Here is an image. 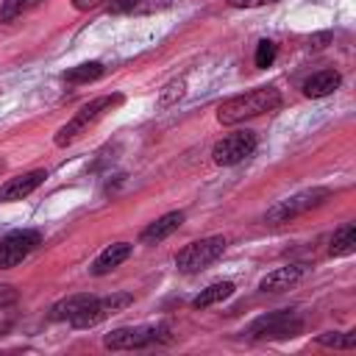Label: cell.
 I'll use <instances>...</instances> for the list:
<instances>
[{
  "label": "cell",
  "instance_id": "2",
  "mask_svg": "<svg viewBox=\"0 0 356 356\" xmlns=\"http://www.w3.org/2000/svg\"><path fill=\"white\" fill-rule=\"evenodd\" d=\"M278 106H281V92L275 86H256L250 92H242V95H234V97L222 100L217 106V120L222 125H236V122L270 114Z\"/></svg>",
  "mask_w": 356,
  "mask_h": 356
},
{
  "label": "cell",
  "instance_id": "15",
  "mask_svg": "<svg viewBox=\"0 0 356 356\" xmlns=\"http://www.w3.org/2000/svg\"><path fill=\"white\" fill-rule=\"evenodd\" d=\"M172 0H111V14H153L170 8Z\"/></svg>",
  "mask_w": 356,
  "mask_h": 356
},
{
  "label": "cell",
  "instance_id": "1",
  "mask_svg": "<svg viewBox=\"0 0 356 356\" xmlns=\"http://www.w3.org/2000/svg\"><path fill=\"white\" fill-rule=\"evenodd\" d=\"M131 303H134V295H128V292H114L106 298L72 295V298L61 300L58 306H53V320H67L72 328H92Z\"/></svg>",
  "mask_w": 356,
  "mask_h": 356
},
{
  "label": "cell",
  "instance_id": "20",
  "mask_svg": "<svg viewBox=\"0 0 356 356\" xmlns=\"http://www.w3.org/2000/svg\"><path fill=\"white\" fill-rule=\"evenodd\" d=\"M317 342H320V345H328V348H356V334L328 331V334H320Z\"/></svg>",
  "mask_w": 356,
  "mask_h": 356
},
{
  "label": "cell",
  "instance_id": "18",
  "mask_svg": "<svg viewBox=\"0 0 356 356\" xmlns=\"http://www.w3.org/2000/svg\"><path fill=\"white\" fill-rule=\"evenodd\" d=\"M103 72H106V67H103L100 61H86V64H78V67L67 70L61 78H64L67 83H92V81L103 78Z\"/></svg>",
  "mask_w": 356,
  "mask_h": 356
},
{
  "label": "cell",
  "instance_id": "9",
  "mask_svg": "<svg viewBox=\"0 0 356 356\" xmlns=\"http://www.w3.org/2000/svg\"><path fill=\"white\" fill-rule=\"evenodd\" d=\"M39 242H42V236L33 228H19V231L6 234L0 239V270L17 267L28 253H33L39 248Z\"/></svg>",
  "mask_w": 356,
  "mask_h": 356
},
{
  "label": "cell",
  "instance_id": "8",
  "mask_svg": "<svg viewBox=\"0 0 356 356\" xmlns=\"http://www.w3.org/2000/svg\"><path fill=\"white\" fill-rule=\"evenodd\" d=\"M253 150H256V134L248 131V128H239V131L225 134L222 139L214 142L211 159H214V164H220V167H234V164L245 161Z\"/></svg>",
  "mask_w": 356,
  "mask_h": 356
},
{
  "label": "cell",
  "instance_id": "17",
  "mask_svg": "<svg viewBox=\"0 0 356 356\" xmlns=\"http://www.w3.org/2000/svg\"><path fill=\"white\" fill-rule=\"evenodd\" d=\"M353 250H356V225H353V222H345V225L331 236L328 253H331V256H350Z\"/></svg>",
  "mask_w": 356,
  "mask_h": 356
},
{
  "label": "cell",
  "instance_id": "22",
  "mask_svg": "<svg viewBox=\"0 0 356 356\" xmlns=\"http://www.w3.org/2000/svg\"><path fill=\"white\" fill-rule=\"evenodd\" d=\"M275 53H278V47H275V42H270V39H261L259 42V47H256V67H270L273 61H275Z\"/></svg>",
  "mask_w": 356,
  "mask_h": 356
},
{
  "label": "cell",
  "instance_id": "19",
  "mask_svg": "<svg viewBox=\"0 0 356 356\" xmlns=\"http://www.w3.org/2000/svg\"><path fill=\"white\" fill-rule=\"evenodd\" d=\"M39 3L42 0H3V6H0V22H11V19L22 17V14L33 11Z\"/></svg>",
  "mask_w": 356,
  "mask_h": 356
},
{
  "label": "cell",
  "instance_id": "21",
  "mask_svg": "<svg viewBox=\"0 0 356 356\" xmlns=\"http://www.w3.org/2000/svg\"><path fill=\"white\" fill-rule=\"evenodd\" d=\"M184 92H186V81H184V78H181V81L167 83V86H164V92L159 95V106H161V108H167V106L178 103V100L184 97Z\"/></svg>",
  "mask_w": 356,
  "mask_h": 356
},
{
  "label": "cell",
  "instance_id": "10",
  "mask_svg": "<svg viewBox=\"0 0 356 356\" xmlns=\"http://www.w3.org/2000/svg\"><path fill=\"white\" fill-rule=\"evenodd\" d=\"M44 178H47V172L44 170H31V172H22V175H17V178H8L3 186H0V200H22V197H28L33 189H39L42 184H44Z\"/></svg>",
  "mask_w": 356,
  "mask_h": 356
},
{
  "label": "cell",
  "instance_id": "5",
  "mask_svg": "<svg viewBox=\"0 0 356 356\" xmlns=\"http://www.w3.org/2000/svg\"><path fill=\"white\" fill-rule=\"evenodd\" d=\"M225 236H206V239H197L192 245H186L184 250H178L175 256V267L181 273H200L206 270L209 264H214L222 253H225Z\"/></svg>",
  "mask_w": 356,
  "mask_h": 356
},
{
  "label": "cell",
  "instance_id": "26",
  "mask_svg": "<svg viewBox=\"0 0 356 356\" xmlns=\"http://www.w3.org/2000/svg\"><path fill=\"white\" fill-rule=\"evenodd\" d=\"M328 39H331V33H320V36L312 39V44H314V47H323V42H328Z\"/></svg>",
  "mask_w": 356,
  "mask_h": 356
},
{
  "label": "cell",
  "instance_id": "23",
  "mask_svg": "<svg viewBox=\"0 0 356 356\" xmlns=\"http://www.w3.org/2000/svg\"><path fill=\"white\" fill-rule=\"evenodd\" d=\"M17 303V289L11 284H0V309Z\"/></svg>",
  "mask_w": 356,
  "mask_h": 356
},
{
  "label": "cell",
  "instance_id": "16",
  "mask_svg": "<svg viewBox=\"0 0 356 356\" xmlns=\"http://www.w3.org/2000/svg\"><path fill=\"white\" fill-rule=\"evenodd\" d=\"M231 295H234V284L231 281H214L206 289H200V295L192 300V306L195 309H209V306H214V303H220V300H225Z\"/></svg>",
  "mask_w": 356,
  "mask_h": 356
},
{
  "label": "cell",
  "instance_id": "25",
  "mask_svg": "<svg viewBox=\"0 0 356 356\" xmlns=\"http://www.w3.org/2000/svg\"><path fill=\"white\" fill-rule=\"evenodd\" d=\"M106 0H72V8H78V11H89V8H97V6H103Z\"/></svg>",
  "mask_w": 356,
  "mask_h": 356
},
{
  "label": "cell",
  "instance_id": "14",
  "mask_svg": "<svg viewBox=\"0 0 356 356\" xmlns=\"http://www.w3.org/2000/svg\"><path fill=\"white\" fill-rule=\"evenodd\" d=\"M128 256H131V245H128V242H114V245H108V248L95 259L92 275H106V273H111V270L120 267Z\"/></svg>",
  "mask_w": 356,
  "mask_h": 356
},
{
  "label": "cell",
  "instance_id": "3",
  "mask_svg": "<svg viewBox=\"0 0 356 356\" xmlns=\"http://www.w3.org/2000/svg\"><path fill=\"white\" fill-rule=\"evenodd\" d=\"M120 103H122V95H100V97L83 103V106L75 111V117H72L64 128H58V134H56V145H58V147L72 145L86 128H92L97 120H103V117H106L114 106H120Z\"/></svg>",
  "mask_w": 356,
  "mask_h": 356
},
{
  "label": "cell",
  "instance_id": "11",
  "mask_svg": "<svg viewBox=\"0 0 356 356\" xmlns=\"http://www.w3.org/2000/svg\"><path fill=\"white\" fill-rule=\"evenodd\" d=\"M303 275H306V267H303V264H284V267L267 273V275L261 278L259 289H261V292H284V289H292Z\"/></svg>",
  "mask_w": 356,
  "mask_h": 356
},
{
  "label": "cell",
  "instance_id": "6",
  "mask_svg": "<svg viewBox=\"0 0 356 356\" xmlns=\"http://www.w3.org/2000/svg\"><path fill=\"white\" fill-rule=\"evenodd\" d=\"M328 195H331V192H328L325 186L303 189V192H298V195L281 200L278 206H273V209L267 211L264 222H273V225H278V222H289V220H295V217H300V214H306V211L323 206V203L328 200Z\"/></svg>",
  "mask_w": 356,
  "mask_h": 356
},
{
  "label": "cell",
  "instance_id": "4",
  "mask_svg": "<svg viewBox=\"0 0 356 356\" xmlns=\"http://www.w3.org/2000/svg\"><path fill=\"white\" fill-rule=\"evenodd\" d=\"M300 331H303V317L292 309L261 314L248 325V337L253 339H289L298 337Z\"/></svg>",
  "mask_w": 356,
  "mask_h": 356
},
{
  "label": "cell",
  "instance_id": "24",
  "mask_svg": "<svg viewBox=\"0 0 356 356\" xmlns=\"http://www.w3.org/2000/svg\"><path fill=\"white\" fill-rule=\"evenodd\" d=\"M278 0H228L231 8H259V6H273Z\"/></svg>",
  "mask_w": 356,
  "mask_h": 356
},
{
  "label": "cell",
  "instance_id": "12",
  "mask_svg": "<svg viewBox=\"0 0 356 356\" xmlns=\"http://www.w3.org/2000/svg\"><path fill=\"white\" fill-rule=\"evenodd\" d=\"M181 222H184V211H167V214H161L156 222H150V225L139 234V242H142V245H156V242L167 239L172 231H178Z\"/></svg>",
  "mask_w": 356,
  "mask_h": 356
},
{
  "label": "cell",
  "instance_id": "7",
  "mask_svg": "<svg viewBox=\"0 0 356 356\" xmlns=\"http://www.w3.org/2000/svg\"><path fill=\"white\" fill-rule=\"evenodd\" d=\"M170 328L167 325H125V328H114L111 334L103 337V345L108 350H134V348H145L150 342L167 339Z\"/></svg>",
  "mask_w": 356,
  "mask_h": 356
},
{
  "label": "cell",
  "instance_id": "13",
  "mask_svg": "<svg viewBox=\"0 0 356 356\" xmlns=\"http://www.w3.org/2000/svg\"><path fill=\"white\" fill-rule=\"evenodd\" d=\"M339 83H342V75L337 70H320L303 81V95L306 97H325L334 89H339Z\"/></svg>",
  "mask_w": 356,
  "mask_h": 356
}]
</instances>
